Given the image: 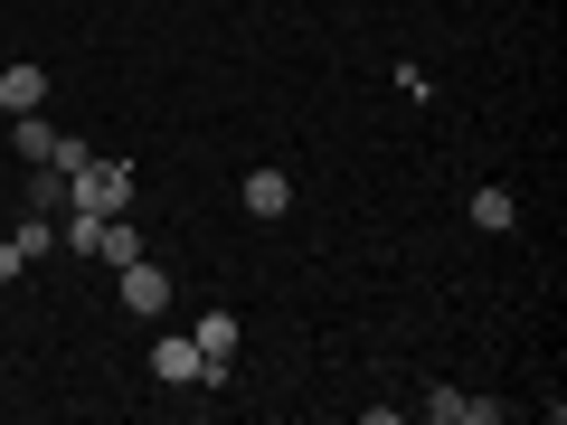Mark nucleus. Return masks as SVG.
<instances>
[{
  "instance_id": "f257e3e1",
  "label": "nucleus",
  "mask_w": 567,
  "mask_h": 425,
  "mask_svg": "<svg viewBox=\"0 0 567 425\" xmlns=\"http://www.w3.org/2000/svg\"><path fill=\"white\" fill-rule=\"evenodd\" d=\"M66 199H76L85 218H114V208H133V170H123V162H95V152H85V162L66 170Z\"/></svg>"
},
{
  "instance_id": "f03ea898",
  "label": "nucleus",
  "mask_w": 567,
  "mask_h": 425,
  "mask_svg": "<svg viewBox=\"0 0 567 425\" xmlns=\"http://www.w3.org/2000/svg\"><path fill=\"white\" fill-rule=\"evenodd\" d=\"M152 379H162V387H208L199 341H189V331H162V341H152Z\"/></svg>"
},
{
  "instance_id": "7ed1b4c3",
  "label": "nucleus",
  "mask_w": 567,
  "mask_h": 425,
  "mask_svg": "<svg viewBox=\"0 0 567 425\" xmlns=\"http://www.w3.org/2000/svg\"><path fill=\"white\" fill-rule=\"evenodd\" d=\"M123 312H171V274H162L152 256L123 265Z\"/></svg>"
},
{
  "instance_id": "20e7f679",
  "label": "nucleus",
  "mask_w": 567,
  "mask_h": 425,
  "mask_svg": "<svg viewBox=\"0 0 567 425\" xmlns=\"http://www.w3.org/2000/svg\"><path fill=\"white\" fill-rule=\"evenodd\" d=\"M189 341H199V360H208V387H227V360H237V312H208Z\"/></svg>"
},
{
  "instance_id": "39448f33",
  "label": "nucleus",
  "mask_w": 567,
  "mask_h": 425,
  "mask_svg": "<svg viewBox=\"0 0 567 425\" xmlns=\"http://www.w3.org/2000/svg\"><path fill=\"white\" fill-rule=\"evenodd\" d=\"M39 104H48V66H0V114H39Z\"/></svg>"
},
{
  "instance_id": "423d86ee",
  "label": "nucleus",
  "mask_w": 567,
  "mask_h": 425,
  "mask_svg": "<svg viewBox=\"0 0 567 425\" xmlns=\"http://www.w3.org/2000/svg\"><path fill=\"white\" fill-rule=\"evenodd\" d=\"M133 256H142V227H133V218H123V208H114V218L95 227V265H114V274H123V265H133Z\"/></svg>"
},
{
  "instance_id": "0eeeda50",
  "label": "nucleus",
  "mask_w": 567,
  "mask_h": 425,
  "mask_svg": "<svg viewBox=\"0 0 567 425\" xmlns=\"http://www.w3.org/2000/svg\"><path fill=\"white\" fill-rule=\"evenodd\" d=\"M293 208V180L284 170H246V218H284Z\"/></svg>"
},
{
  "instance_id": "6e6552de",
  "label": "nucleus",
  "mask_w": 567,
  "mask_h": 425,
  "mask_svg": "<svg viewBox=\"0 0 567 425\" xmlns=\"http://www.w3.org/2000/svg\"><path fill=\"white\" fill-rule=\"evenodd\" d=\"M511 218H520V199H511L502 180H483V189H473V227H483V237H502Z\"/></svg>"
},
{
  "instance_id": "1a4fd4ad",
  "label": "nucleus",
  "mask_w": 567,
  "mask_h": 425,
  "mask_svg": "<svg viewBox=\"0 0 567 425\" xmlns=\"http://www.w3.org/2000/svg\"><path fill=\"white\" fill-rule=\"evenodd\" d=\"M425 416H435V425H483V416H492V397H464V387H435V397H425Z\"/></svg>"
},
{
  "instance_id": "9d476101",
  "label": "nucleus",
  "mask_w": 567,
  "mask_h": 425,
  "mask_svg": "<svg viewBox=\"0 0 567 425\" xmlns=\"http://www.w3.org/2000/svg\"><path fill=\"white\" fill-rule=\"evenodd\" d=\"M10 123H20V133H10L20 162H48V152H58V123H39V114H10Z\"/></svg>"
},
{
  "instance_id": "9b49d317",
  "label": "nucleus",
  "mask_w": 567,
  "mask_h": 425,
  "mask_svg": "<svg viewBox=\"0 0 567 425\" xmlns=\"http://www.w3.org/2000/svg\"><path fill=\"white\" fill-rule=\"evenodd\" d=\"M29 199H39V218H66V208H76V199H66V170H58V162H39V180H29Z\"/></svg>"
},
{
  "instance_id": "f8f14e48",
  "label": "nucleus",
  "mask_w": 567,
  "mask_h": 425,
  "mask_svg": "<svg viewBox=\"0 0 567 425\" xmlns=\"http://www.w3.org/2000/svg\"><path fill=\"white\" fill-rule=\"evenodd\" d=\"M20 265H29V256H20V237H0V283H20Z\"/></svg>"
}]
</instances>
